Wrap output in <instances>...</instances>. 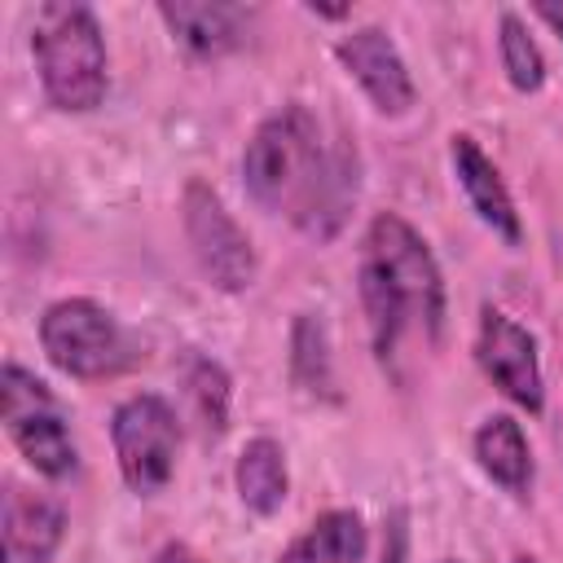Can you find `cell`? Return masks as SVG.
<instances>
[{
  "label": "cell",
  "instance_id": "obj_20",
  "mask_svg": "<svg viewBox=\"0 0 563 563\" xmlns=\"http://www.w3.org/2000/svg\"><path fill=\"white\" fill-rule=\"evenodd\" d=\"M405 515H396V523H391V550L383 545V563H400V554H405Z\"/></svg>",
  "mask_w": 563,
  "mask_h": 563
},
{
  "label": "cell",
  "instance_id": "obj_4",
  "mask_svg": "<svg viewBox=\"0 0 563 563\" xmlns=\"http://www.w3.org/2000/svg\"><path fill=\"white\" fill-rule=\"evenodd\" d=\"M40 347L48 365L66 378L97 383V378H119L141 361V347L132 334L119 325L110 308H101L88 295L53 299L40 317Z\"/></svg>",
  "mask_w": 563,
  "mask_h": 563
},
{
  "label": "cell",
  "instance_id": "obj_17",
  "mask_svg": "<svg viewBox=\"0 0 563 563\" xmlns=\"http://www.w3.org/2000/svg\"><path fill=\"white\" fill-rule=\"evenodd\" d=\"M290 369H295V383L303 391L330 396L334 378H330V347H325L321 321H312V317H299L295 321V334H290Z\"/></svg>",
  "mask_w": 563,
  "mask_h": 563
},
{
  "label": "cell",
  "instance_id": "obj_12",
  "mask_svg": "<svg viewBox=\"0 0 563 563\" xmlns=\"http://www.w3.org/2000/svg\"><path fill=\"white\" fill-rule=\"evenodd\" d=\"M449 167H453V180H457V189L466 194L471 211H475L506 246H519L523 220H519V211H515V198H510V189H506L497 163L479 150V141H475L471 132H453V136H449Z\"/></svg>",
  "mask_w": 563,
  "mask_h": 563
},
{
  "label": "cell",
  "instance_id": "obj_9",
  "mask_svg": "<svg viewBox=\"0 0 563 563\" xmlns=\"http://www.w3.org/2000/svg\"><path fill=\"white\" fill-rule=\"evenodd\" d=\"M334 57L339 66L361 84V92L369 97V106L387 119H400L413 110L418 92H413V75L396 48V40L383 26H352L347 35L334 40Z\"/></svg>",
  "mask_w": 563,
  "mask_h": 563
},
{
  "label": "cell",
  "instance_id": "obj_22",
  "mask_svg": "<svg viewBox=\"0 0 563 563\" xmlns=\"http://www.w3.org/2000/svg\"><path fill=\"white\" fill-rule=\"evenodd\" d=\"M515 563H537V559L532 554H515Z\"/></svg>",
  "mask_w": 563,
  "mask_h": 563
},
{
  "label": "cell",
  "instance_id": "obj_3",
  "mask_svg": "<svg viewBox=\"0 0 563 563\" xmlns=\"http://www.w3.org/2000/svg\"><path fill=\"white\" fill-rule=\"evenodd\" d=\"M31 57L44 88V101L62 114H88L106 101L110 53L106 31L88 4L48 0L31 22Z\"/></svg>",
  "mask_w": 563,
  "mask_h": 563
},
{
  "label": "cell",
  "instance_id": "obj_16",
  "mask_svg": "<svg viewBox=\"0 0 563 563\" xmlns=\"http://www.w3.org/2000/svg\"><path fill=\"white\" fill-rule=\"evenodd\" d=\"M497 53H501V70L510 79L515 92H541L545 88V57H541V44L532 40L528 22L519 13H501L497 22Z\"/></svg>",
  "mask_w": 563,
  "mask_h": 563
},
{
  "label": "cell",
  "instance_id": "obj_5",
  "mask_svg": "<svg viewBox=\"0 0 563 563\" xmlns=\"http://www.w3.org/2000/svg\"><path fill=\"white\" fill-rule=\"evenodd\" d=\"M0 422L22 453V462L44 479H66L79 466L66 413L44 378L22 369L18 361H4L0 369Z\"/></svg>",
  "mask_w": 563,
  "mask_h": 563
},
{
  "label": "cell",
  "instance_id": "obj_14",
  "mask_svg": "<svg viewBox=\"0 0 563 563\" xmlns=\"http://www.w3.org/2000/svg\"><path fill=\"white\" fill-rule=\"evenodd\" d=\"M233 488H238V501L268 519L282 510L286 493H290V471H286V449L273 440V435H255L242 444L238 462H233Z\"/></svg>",
  "mask_w": 563,
  "mask_h": 563
},
{
  "label": "cell",
  "instance_id": "obj_2",
  "mask_svg": "<svg viewBox=\"0 0 563 563\" xmlns=\"http://www.w3.org/2000/svg\"><path fill=\"white\" fill-rule=\"evenodd\" d=\"M361 303L369 321V339L378 361L387 365L405 330H422L427 339L444 325V273L427 246V238L396 211H378L361 238Z\"/></svg>",
  "mask_w": 563,
  "mask_h": 563
},
{
  "label": "cell",
  "instance_id": "obj_23",
  "mask_svg": "<svg viewBox=\"0 0 563 563\" xmlns=\"http://www.w3.org/2000/svg\"><path fill=\"white\" fill-rule=\"evenodd\" d=\"M440 563H462V559H440Z\"/></svg>",
  "mask_w": 563,
  "mask_h": 563
},
{
  "label": "cell",
  "instance_id": "obj_13",
  "mask_svg": "<svg viewBox=\"0 0 563 563\" xmlns=\"http://www.w3.org/2000/svg\"><path fill=\"white\" fill-rule=\"evenodd\" d=\"M471 453H475L479 471H484L497 488H506V493H515V497H523V493L532 488V449H528V435H523L519 418H510V413H488V418L475 427V435H471Z\"/></svg>",
  "mask_w": 563,
  "mask_h": 563
},
{
  "label": "cell",
  "instance_id": "obj_21",
  "mask_svg": "<svg viewBox=\"0 0 563 563\" xmlns=\"http://www.w3.org/2000/svg\"><path fill=\"white\" fill-rule=\"evenodd\" d=\"M532 13H537L541 22H550V26L559 31V40H563V9H559V4H537Z\"/></svg>",
  "mask_w": 563,
  "mask_h": 563
},
{
  "label": "cell",
  "instance_id": "obj_15",
  "mask_svg": "<svg viewBox=\"0 0 563 563\" xmlns=\"http://www.w3.org/2000/svg\"><path fill=\"white\" fill-rule=\"evenodd\" d=\"M365 545L369 532L356 510H325L277 554V563H361Z\"/></svg>",
  "mask_w": 563,
  "mask_h": 563
},
{
  "label": "cell",
  "instance_id": "obj_18",
  "mask_svg": "<svg viewBox=\"0 0 563 563\" xmlns=\"http://www.w3.org/2000/svg\"><path fill=\"white\" fill-rule=\"evenodd\" d=\"M185 387H189V400H194L207 435H220L224 418H229V374H224V365L211 361V356H194V365L185 374Z\"/></svg>",
  "mask_w": 563,
  "mask_h": 563
},
{
  "label": "cell",
  "instance_id": "obj_6",
  "mask_svg": "<svg viewBox=\"0 0 563 563\" xmlns=\"http://www.w3.org/2000/svg\"><path fill=\"white\" fill-rule=\"evenodd\" d=\"M110 444H114L119 475L136 497L163 493L180 449V422L172 400L158 391H136L119 400L110 413Z\"/></svg>",
  "mask_w": 563,
  "mask_h": 563
},
{
  "label": "cell",
  "instance_id": "obj_1",
  "mask_svg": "<svg viewBox=\"0 0 563 563\" xmlns=\"http://www.w3.org/2000/svg\"><path fill=\"white\" fill-rule=\"evenodd\" d=\"M242 185L264 211H282L299 233L330 242L356 202V150L347 141H325L317 114L286 101L251 132Z\"/></svg>",
  "mask_w": 563,
  "mask_h": 563
},
{
  "label": "cell",
  "instance_id": "obj_8",
  "mask_svg": "<svg viewBox=\"0 0 563 563\" xmlns=\"http://www.w3.org/2000/svg\"><path fill=\"white\" fill-rule=\"evenodd\" d=\"M475 365L484 369V378L523 413H541L545 409V378H541V356H537V339L528 325H519L510 312L501 308H484L479 312V330H475Z\"/></svg>",
  "mask_w": 563,
  "mask_h": 563
},
{
  "label": "cell",
  "instance_id": "obj_11",
  "mask_svg": "<svg viewBox=\"0 0 563 563\" xmlns=\"http://www.w3.org/2000/svg\"><path fill=\"white\" fill-rule=\"evenodd\" d=\"M163 26L172 31V40L198 57V62H216L233 48L246 44L255 9L246 4H224V0H163L158 4Z\"/></svg>",
  "mask_w": 563,
  "mask_h": 563
},
{
  "label": "cell",
  "instance_id": "obj_7",
  "mask_svg": "<svg viewBox=\"0 0 563 563\" xmlns=\"http://www.w3.org/2000/svg\"><path fill=\"white\" fill-rule=\"evenodd\" d=\"M180 220H185V238L189 251L202 268V277L224 290V295H242L255 286L260 277V255L246 238V229L233 220V211L220 202V194L202 180H189L180 194Z\"/></svg>",
  "mask_w": 563,
  "mask_h": 563
},
{
  "label": "cell",
  "instance_id": "obj_19",
  "mask_svg": "<svg viewBox=\"0 0 563 563\" xmlns=\"http://www.w3.org/2000/svg\"><path fill=\"white\" fill-rule=\"evenodd\" d=\"M150 563H207V559L194 545H185V541H167V545H158L150 554Z\"/></svg>",
  "mask_w": 563,
  "mask_h": 563
},
{
  "label": "cell",
  "instance_id": "obj_10",
  "mask_svg": "<svg viewBox=\"0 0 563 563\" xmlns=\"http://www.w3.org/2000/svg\"><path fill=\"white\" fill-rule=\"evenodd\" d=\"M66 537V506L26 484H4L0 497V563H53Z\"/></svg>",
  "mask_w": 563,
  "mask_h": 563
}]
</instances>
